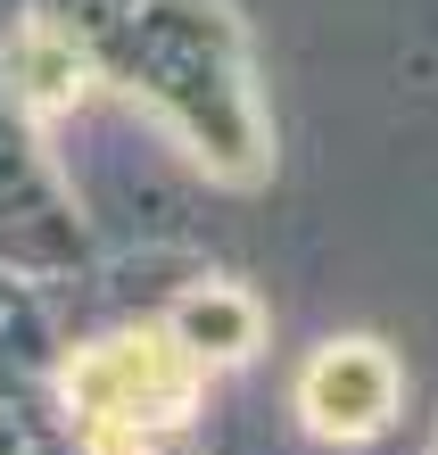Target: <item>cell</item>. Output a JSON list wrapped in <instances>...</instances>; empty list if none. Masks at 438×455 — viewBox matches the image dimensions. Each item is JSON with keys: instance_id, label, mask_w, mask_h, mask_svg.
<instances>
[{"instance_id": "cell-4", "label": "cell", "mask_w": 438, "mask_h": 455, "mask_svg": "<svg viewBox=\"0 0 438 455\" xmlns=\"http://www.w3.org/2000/svg\"><path fill=\"white\" fill-rule=\"evenodd\" d=\"M174 339H182V347H207V356H249V339H257V307H249V299H232V290H199V299H182Z\"/></svg>"}, {"instance_id": "cell-2", "label": "cell", "mask_w": 438, "mask_h": 455, "mask_svg": "<svg viewBox=\"0 0 438 455\" xmlns=\"http://www.w3.org/2000/svg\"><path fill=\"white\" fill-rule=\"evenodd\" d=\"M298 397H307L315 431L372 439L380 422H389V406H397V372H389V356H380L372 339H339V347H323V356L307 364Z\"/></svg>"}, {"instance_id": "cell-1", "label": "cell", "mask_w": 438, "mask_h": 455, "mask_svg": "<svg viewBox=\"0 0 438 455\" xmlns=\"http://www.w3.org/2000/svg\"><path fill=\"white\" fill-rule=\"evenodd\" d=\"M190 389H199V372L174 331H124L67 364V397L92 431V455H149V439L182 422Z\"/></svg>"}, {"instance_id": "cell-3", "label": "cell", "mask_w": 438, "mask_h": 455, "mask_svg": "<svg viewBox=\"0 0 438 455\" xmlns=\"http://www.w3.org/2000/svg\"><path fill=\"white\" fill-rule=\"evenodd\" d=\"M0 67H9V75H17V92H25V100H42V108H59V100H75V92H84V59H75V50L50 34V25L17 34Z\"/></svg>"}]
</instances>
